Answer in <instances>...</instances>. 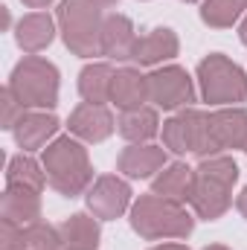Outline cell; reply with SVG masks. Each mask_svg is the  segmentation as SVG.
<instances>
[{
    "mask_svg": "<svg viewBox=\"0 0 247 250\" xmlns=\"http://www.w3.org/2000/svg\"><path fill=\"white\" fill-rule=\"evenodd\" d=\"M9 90L26 111H53L59 105V70L41 56H26L12 70Z\"/></svg>",
    "mask_w": 247,
    "mask_h": 250,
    "instance_id": "5",
    "label": "cell"
},
{
    "mask_svg": "<svg viewBox=\"0 0 247 250\" xmlns=\"http://www.w3.org/2000/svg\"><path fill=\"white\" fill-rule=\"evenodd\" d=\"M134 23L125 15H108L102 23V56L114 59V62H128L134 56Z\"/></svg>",
    "mask_w": 247,
    "mask_h": 250,
    "instance_id": "17",
    "label": "cell"
},
{
    "mask_svg": "<svg viewBox=\"0 0 247 250\" xmlns=\"http://www.w3.org/2000/svg\"><path fill=\"white\" fill-rule=\"evenodd\" d=\"M59 233H62L64 250H96L99 248V221L84 215V212H76L70 218H64L59 224Z\"/></svg>",
    "mask_w": 247,
    "mask_h": 250,
    "instance_id": "20",
    "label": "cell"
},
{
    "mask_svg": "<svg viewBox=\"0 0 247 250\" xmlns=\"http://www.w3.org/2000/svg\"><path fill=\"white\" fill-rule=\"evenodd\" d=\"M198 82H201V96L209 105L218 108H233L247 102V76L239 64H233L227 56L212 53L198 64Z\"/></svg>",
    "mask_w": 247,
    "mask_h": 250,
    "instance_id": "6",
    "label": "cell"
},
{
    "mask_svg": "<svg viewBox=\"0 0 247 250\" xmlns=\"http://www.w3.org/2000/svg\"><path fill=\"white\" fill-rule=\"evenodd\" d=\"M148 102V76H143L137 67H123L114 73L111 84V105L120 111H134Z\"/></svg>",
    "mask_w": 247,
    "mask_h": 250,
    "instance_id": "14",
    "label": "cell"
},
{
    "mask_svg": "<svg viewBox=\"0 0 247 250\" xmlns=\"http://www.w3.org/2000/svg\"><path fill=\"white\" fill-rule=\"evenodd\" d=\"M47 184V172L38 160H32L29 154H18L9 160L6 166V187H23V189H35L41 192Z\"/></svg>",
    "mask_w": 247,
    "mask_h": 250,
    "instance_id": "23",
    "label": "cell"
},
{
    "mask_svg": "<svg viewBox=\"0 0 247 250\" xmlns=\"http://www.w3.org/2000/svg\"><path fill=\"white\" fill-rule=\"evenodd\" d=\"M59 131V120L47 111H26L23 120L15 125V143L23 151H38L47 146V140H53Z\"/></svg>",
    "mask_w": 247,
    "mask_h": 250,
    "instance_id": "16",
    "label": "cell"
},
{
    "mask_svg": "<svg viewBox=\"0 0 247 250\" xmlns=\"http://www.w3.org/2000/svg\"><path fill=\"white\" fill-rule=\"evenodd\" d=\"M117 131L128 143H148L160 134V117L148 105L134 108V111H123L117 120Z\"/></svg>",
    "mask_w": 247,
    "mask_h": 250,
    "instance_id": "19",
    "label": "cell"
},
{
    "mask_svg": "<svg viewBox=\"0 0 247 250\" xmlns=\"http://www.w3.org/2000/svg\"><path fill=\"white\" fill-rule=\"evenodd\" d=\"M67 128H70V134H73L76 140H82V143H105V140L114 134L117 120H114V114H111L105 105L82 102V105L70 114Z\"/></svg>",
    "mask_w": 247,
    "mask_h": 250,
    "instance_id": "9",
    "label": "cell"
},
{
    "mask_svg": "<svg viewBox=\"0 0 247 250\" xmlns=\"http://www.w3.org/2000/svg\"><path fill=\"white\" fill-rule=\"evenodd\" d=\"M236 209H239V212H242V215L247 218V187H245V192L236 198Z\"/></svg>",
    "mask_w": 247,
    "mask_h": 250,
    "instance_id": "28",
    "label": "cell"
},
{
    "mask_svg": "<svg viewBox=\"0 0 247 250\" xmlns=\"http://www.w3.org/2000/svg\"><path fill=\"white\" fill-rule=\"evenodd\" d=\"M184 3H198V0H184Z\"/></svg>",
    "mask_w": 247,
    "mask_h": 250,
    "instance_id": "34",
    "label": "cell"
},
{
    "mask_svg": "<svg viewBox=\"0 0 247 250\" xmlns=\"http://www.w3.org/2000/svg\"><path fill=\"white\" fill-rule=\"evenodd\" d=\"M195 227V218L184 204L169 201L163 195H143L131 204V230L148 242L157 239H186Z\"/></svg>",
    "mask_w": 247,
    "mask_h": 250,
    "instance_id": "3",
    "label": "cell"
},
{
    "mask_svg": "<svg viewBox=\"0 0 247 250\" xmlns=\"http://www.w3.org/2000/svg\"><path fill=\"white\" fill-rule=\"evenodd\" d=\"M99 9H108V6H117V0H93Z\"/></svg>",
    "mask_w": 247,
    "mask_h": 250,
    "instance_id": "32",
    "label": "cell"
},
{
    "mask_svg": "<svg viewBox=\"0 0 247 250\" xmlns=\"http://www.w3.org/2000/svg\"><path fill=\"white\" fill-rule=\"evenodd\" d=\"M151 250H189L186 245H178V242H169V245H160V248H151Z\"/></svg>",
    "mask_w": 247,
    "mask_h": 250,
    "instance_id": "30",
    "label": "cell"
},
{
    "mask_svg": "<svg viewBox=\"0 0 247 250\" xmlns=\"http://www.w3.org/2000/svg\"><path fill=\"white\" fill-rule=\"evenodd\" d=\"M245 151H247V148H245Z\"/></svg>",
    "mask_w": 247,
    "mask_h": 250,
    "instance_id": "36",
    "label": "cell"
},
{
    "mask_svg": "<svg viewBox=\"0 0 247 250\" xmlns=\"http://www.w3.org/2000/svg\"><path fill=\"white\" fill-rule=\"evenodd\" d=\"M242 3H245V6H247V0H242Z\"/></svg>",
    "mask_w": 247,
    "mask_h": 250,
    "instance_id": "35",
    "label": "cell"
},
{
    "mask_svg": "<svg viewBox=\"0 0 247 250\" xmlns=\"http://www.w3.org/2000/svg\"><path fill=\"white\" fill-rule=\"evenodd\" d=\"M195 175H198V181H195V192L189 201L195 215L204 221L221 218L233 204V187L239 181L236 160L227 154H212V157L198 163Z\"/></svg>",
    "mask_w": 247,
    "mask_h": 250,
    "instance_id": "1",
    "label": "cell"
},
{
    "mask_svg": "<svg viewBox=\"0 0 247 250\" xmlns=\"http://www.w3.org/2000/svg\"><path fill=\"white\" fill-rule=\"evenodd\" d=\"M41 166L47 172V187H53L64 198L82 195L93 181V166H90L87 148L76 137L53 140L41 154Z\"/></svg>",
    "mask_w": 247,
    "mask_h": 250,
    "instance_id": "2",
    "label": "cell"
},
{
    "mask_svg": "<svg viewBox=\"0 0 247 250\" xmlns=\"http://www.w3.org/2000/svg\"><path fill=\"white\" fill-rule=\"evenodd\" d=\"M0 102H3V128L6 131H15V125L23 120V114H26V108H23V102L6 87L3 90V96H0Z\"/></svg>",
    "mask_w": 247,
    "mask_h": 250,
    "instance_id": "26",
    "label": "cell"
},
{
    "mask_svg": "<svg viewBox=\"0 0 247 250\" xmlns=\"http://www.w3.org/2000/svg\"><path fill=\"white\" fill-rule=\"evenodd\" d=\"M131 207V187L117 175H102L87 189V209L99 221H114Z\"/></svg>",
    "mask_w": 247,
    "mask_h": 250,
    "instance_id": "8",
    "label": "cell"
},
{
    "mask_svg": "<svg viewBox=\"0 0 247 250\" xmlns=\"http://www.w3.org/2000/svg\"><path fill=\"white\" fill-rule=\"evenodd\" d=\"M163 166H166V148L151 146V143H131L117 160V169L134 181H145L154 172H160Z\"/></svg>",
    "mask_w": 247,
    "mask_h": 250,
    "instance_id": "11",
    "label": "cell"
},
{
    "mask_svg": "<svg viewBox=\"0 0 247 250\" xmlns=\"http://www.w3.org/2000/svg\"><path fill=\"white\" fill-rule=\"evenodd\" d=\"M0 218L18 227H29L41 221V192L23 187H6L0 198Z\"/></svg>",
    "mask_w": 247,
    "mask_h": 250,
    "instance_id": "12",
    "label": "cell"
},
{
    "mask_svg": "<svg viewBox=\"0 0 247 250\" xmlns=\"http://www.w3.org/2000/svg\"><path fill=\"white\" fill-rule=\"evenodd\" d=\"M178 50H181L178 35L172 29H166V26H157V29H151V32H145V35L137 38L131 59L137 64H143V67H154V64H160V62L175 59Z\"/></svg>",
    "mask_w": 247,
    "mask_h": 250,
    "instance_id": "13",
    "label": "cell"
},
{
    "mask_svg": "<svg viewBox=\"0 0 247 250\" xmlns=\"http://www.w3.org/2000/svg\"><path fill=\"white\" fill-rule=\"evenodd\" d=\"M53 38H56V23H53V18L47 12H29L15 26V41L29 56L47 50L53 44Z\"/></svg>",
    "mask_w": 247,
    "mask_h": 250,
    "instance_id": "15",
    "label": "cell"
},
{
    "mask_svg": "<svg viewBox=\"0 0 247 250\" xmlns=\"http://www.w3.org/2000/svg\"><path fill=\"white\" fill-rule=\"evenodd\" d=\"M247 6L242 0H204L201 3V21L212 29H227L233 26Z\"/></svg>",
    "mask_w": 247,
    "mask_h": 250,
    "instance_id": "24",
    "label": "cell"
},
{
    "mask_svg": "<svg viewBox=\"0 0 247 250\" xmlns=\"http://www.w3.org/2000/svg\"><path fill=\"white\" fill-rule=\"evenodd\" d=\"M204 250H230V248H224V245H209V248H204Z\"/></svg>",
    "mask_w": 247,
    "mask_h": 250,
    "instance_id": "33",
    "label": "cell"
},
{
    "mask_svg": "<svg viewBox=\"0 0 247 250\" xmlns=\"http://www.w3.org/2000/svg\"><path fill=\"white\" fill-rule=\"evenodd\" d=\"M102 9L93 0H62L59 6V26L73 56H102Z\"/></svg>",
    "mask_w": 247,
    "mask_h": 250,
    "instance_id": "4",
    "label": "cell"
},
{
    "mask_svg": "<svg viewBox=\"0 0 247 250\" xmlns=\"http://www.w3.org/2000/svg\"><path fill=\"white\" fill-rule=\"evenodd\" d=\"M209 137H212L215 151L247 148V111L242 105L212 111L209 114Z\"/></svg>",
    "mask_w": 247,
    "mask_h": 250,
    "instance_id": "10",
    "label": "cell"
},
{
    "mask_svg": "<svg viewBox=\"0 0 247 250\" xmlns=\"http://www.w3.org/2000/svg\"><path fill=\"white\" fill-rule=\"evenodd\" d=\"M114 67L111 64H87L82 73H79V93L84 102H93V105H105L111 102V84H114Z\"/></svg>",
    "mask_w": 247,
    "mask_h": 250,
    "instance_id": "21",
    "label": "cell"
},
{
    "mask_svg": "<svg viewBox=\"0 0 247 250\" xmlns=\"http://www.w3.org/2000/svg\"><path fill=\"white\" fill-rule=\"evenodd\" d=\"M0 250H26V227L0 221Z\"/></svg>",
    "mask_w": 247,
    "mask_h": 250,
    "instance_id": "27",
    "label": "cell"
},
{
    "mask_svg": "<svg viewBox=\"0 0 247 250\" xmlns=\"http://www.w3.org/2000/svg\"><path fill=\"white\" fill-rule=\"evenodd\" d=\"M26 250H64L59 227L47 221H35L26 227Z\"/></svg>",
    "mask_w": 247,
    "mask_h": 250,
    "instance_id": "25",
    "label": "cell"
},
{
    "mask_svg": "<svg viewBox=\"0 0 247 250\" xmlns=\"http://www.w3.org/2000/svg\"><path fill=\"white\" fill-rule=\"evenodd\" d=\"M195 181H198L195 169H189L186 163H172V166H163L160 175L151 181V192L178 204H189L195 192Z\"/></svg>",
    "mask_w": 247,
    "mask_h": 250,
    "instance_id": "18",
    "label": "cell"
},
{
    "mask_svg": "<svg viewBox=\"0 0 247 250\" xmlns=\"http://www.w3.org/2000/svg\"><path fill=\"white\" fill-rule=\"evenodd\" d=\"M192 99H195V87L184 67L169 64L148 73V102H154L157 108L178 111V108H189Z\"/></svg>",
    "mask_w": 247,
    "mask_h": 250,
    "instance_id": "7",
    "label": "cell"
},
{
    "mask_svg": "<svg viewBox=\"0 0 247 250\" xmlns=\"http://www.w3.org/2000/svg\"><path fill=\"white\" fill-rule=\"evenodd\" d=\"M195 123H198V111L184 108L181 114H175L172 120L163 123V146L172 154H192L195 148Z\"/></svg>",
    "mask_w": 247,
    "mask_h": 250,
    "instance_id": "22",
    "label": "cell"
},
{
    "mask_svg": "<svg viewBox=\"0 0 247 250\" xmlns=\"http://www.w3.org/2000/svg\"><path fill=\"white\" fill-rule=\"evenodd\" d=\"M53 0H23V6H29V9H44V6H50Z\"/></svg>",
    "mask_w": 247,
    "mask_h": 250,
    "instance_id": "29",
    "label": "cell"
},
{
    "mask_svg": "<svg viewBox=\"0 0 247 250\" xmlns=\"http://www.w3.org/2000/svg\"><path fill=\"white\" fill-rule=\"evenodd\" d=\"M239 38H242V44L247 47V18L242 21V26H239Z\"/></svg>",
    "mask_w": 247,
    "mask_h": 250,
    "instance_id": "31",
    "label": "cell"
}]
</instances>
